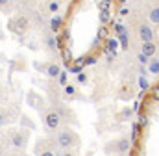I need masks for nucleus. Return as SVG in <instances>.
<instances>
[{
  "label": "nucleus",
  "instance_id": "aec40b11",
  "mask_svg": "<svg viewBox=\"0 0 159 156\" xmlns=\"http://www.w3.org/2000/svg\"><path fill=\"white\" fill-rule=\"evenodd\" d=\"M57 43H59V39H57V37H48V39H46V45H48L50 48H56V45H57Z\"/></svg>",
  "mask_w": 159,
  "mask_h": 156
},
{
  "label": "nucleus",
  "instance_id": "6e6552de",
  "mask_svg": "<svg viewBox=\"0 0 159 156\" xmlns=\"http://www.w3.org/2000/svg\"><path fill=\"white\" fill-rule=\"evenodd\" d=\"M50 26H52V32H54V34H56V32H59V28H61V17L54 15V17H52V21H50Z\"/></svg>",
  "mask_w": 159,
  "mask_h": 156
},
{
  "label": "nucleus",
  "instance_id": "f257e3e1",
  "mask_svg": "<svg viewBox=\"0 0 159 156\" xmlns=\"http://www.w3.org/2000/svg\"><path fill=\"white\" fill-rule=\"evenodd\" d=\"M57 143H59V147H63V149H70V147H74V145H78V136H76V132H72V130H61L59 134H57Z\"/></svg>",
  "mask_w": 159,
  "mask_h": 156
},
{
  "label": "nucleus",
  "instance_id": "a211bd4d",
  "mask_svg": "<svg viewBox=\"0 0 159 156\" xmlns=\"http://www.w3.org/2000/svg\"><path fill=\"white\" fill-rule=\"evenodd\" d=\"M139 128H141V126H139L137 123H133V128H131V141L139 138Z\"/></svg>",
  "mask_w": 159,
  "mask_h": 156
},
{
  "label": "nucleus",
  "instance_id": "412c9836",
  "mask_svg": "<svg viewBox=\"0 0 159 156\" xmlns=\"http://www.w3.org/2000/svg\"><path fill=\"white\" fill-rule=\"evenodd\" d=\"M76 80H78L80 84H83V85H85L89 78H87V75H85V73H80V75H76Z\"/></svg>",
  "mask_w": 159,
  "mask_h": 156
},
{
  "label": "nucleus",
  "instance_id": "f704fd0d",
  "mask_svg": "<svg viewBox=\"0 0 159 156\" xmlns=\"http://www.w3.org/2000/svg\"><path fill=\"white\" fill-rule=\"evenodd\" d=\"M157 60H159V52H157Z\"/></svg>",
  "mask_w": 159,
  "mask_h": 156
},
{
  "label": "nucleus",
  "instance_id": "f03ea898",
  "mask_svg": "<svg viewBox=\"0 0 159 156\" xmlns=\"http://www.w3.org/2000/svg\"><path fill=\"white\" fill-rule=\"evenodd\" d=\"M137 32H139V37H141V41H143V43H152V41H154L156 32H154V28H152L150 24H146V22L139 24Z\"/></svg>",
  "mask_w": 159,
  "mask_h": 156
},
{
  "label": "nucleus",
  "instance_id": "473e14b6",
  "mask_svg": "<svg viewBox=\"0 0 159 156\" xmlns=\"http://www.w3.org/2000/svg\"><path fill=\"white\" fill-rule=\"evenodd\" d=\"M61 156H74V154H72V153H63Z\"/></svg>",
  "mask_w": 159,
  "mask_h": 156
},
{
  "label": "nucleus",
  "instance_id": "c85d7f7f",
  "mask_svg": "<svg viewBox=\"0 0 159 156\" xmlns=\"http://www.w3.org/2000/svg\"><path fill=\"white\" fill-rule=\"evenodd\" d=\"M39 156H56V153H54V151H43Z\"/></svg>",
  "mask_w": 159,
  "mask_h": 156
},
{
  "label": "nucleus",
  "instance_id": "4468645a",
  "mask_svg": "<svg viewBox=\"0 0 159 156\" xmlns=\"http://www.w3.org/2000/svg\"><path fill=\"white\" fill-rule=\"evenodd\" d=\"M148 123H150V121H148V115H144V114H141V115H139L137 124H139L141 128H146V126H148Z\"/></svg>",
  "mask_w": 159,
  "mask_h": 156
},
{
  "label": "nucleus",
  "instance_id": "20e7f679",
  "mask_svg": "<svg viewBox=\"0 0 159 156\" xmlns=\"http://www.w3.org/2000/svg\"><path fill=\"white\" fill-rule=\"evenodd\" d=\"M115 151H117L119 154H126L128 151H131V139H128V138H120L119 141L115 143Z\"/></svg>",
  "mask_w": 159,
  "mask_h": 156
},
{
  "label": "nucleus",
  "instance_id": "7c9ffc66",
  "mask_svg": "<svg viewBox=\"0 0 159 156\" xmlns=\"http://www.w3.org/2000/svg\"><path fill=\"white\" fill-rule=\"evenodd\" d=\"M129 115H131V110H128V108H126V110L122 112V117H129Z\"/></svg>",
  "mask_w": 159,
  "mask_h": 156
},
{
  "label": "nucleus",
  "instance_id": "0eeeda50",
  "mask_svg": "<svg viewBox=\"0 0 159 156\" xmlns=\"http://www.w3.org/2000/svg\"><path fill=\"white\" fill-rule=\"evenodd\" d=\"M117 46H119V41H117V39H107V41H106V52H107V54H113V56H115Z\"/></svg>",
  "mask_w": 159,
  "mask_h": 156
},
{
  "label": "nucleus",
  "instance_id": "c9c22d12",
  "mask_svg": "<svg viewBox=\"0 0 159 156\" xmlns=\"http://www.w3.org/2000/svg\"><path fill=\"white\" fill-rule=\"evenodd\" d=\"M0 143H2V138H0Z\"/></svg>",
  "mask_w": 159,
  "mask_h": 156
},
{
  "label": "nucleus",
  "instance_id": "4be33fe9",
  "mask_svg": "<svg viewBox=\"0 0 159 156\" xmlns=\"http://www.w3.org/2000/svg\"><path fill=\"white\" fill-rule=\"evenodd\" d=\"M120 43H122V48H128V36H126V32L124 34H120Z\"/></svg>",
  "mask_w": 159,
  "mask_h": 156
},
{
  "label": "nucleus",
  "instance_id": "2f4dec72",
  "mask_svg": "<svg viewBox=\"0 0 159 156\" xmlns=\"http://www.w3.org/2000/svg\"><path fill=\"white\" fill-rule=\"evenodd\" d=\"M128 13H129V9H128V7H122V9H120V15H128Z\"/></svg>",
  "mask_w": 159,
  "mask_h": 156
},
{
  "label": "nucleus",
  "instance_id": "f3484780",
  "mask_svg": "<svg viewBox=\"0 0 159 156\" xmlns=\"http://www.w3.org/2000/svg\"><path fill=\"white\" fill-rule=\"evenodd\" d=\"M74 93H76V87H74L72 84H67V85H65V95H69V97H74Z\"/></svg>",
  "mask_w": 159,
  "mask_h": 156
},
{
  "label": "nucleus",
  "instance_id": "423d86ee",
  "mask_svg": "<svg viewBox=\"0 0 159 156\" xmlns=\"http://www.w3.org/2000/svg\"><path fill=\"white\" fill-rule=\"evenodd\" d=\"M148 21H150L152 24H157L159 26V4L152 6V7L148 9Z\"/></svg>",
  "mask_w": 159,
  "mask_h": 156
},
{
  "label": "nucleus",
  "instance_id": "5701e85b",
  "mask_svg": "<svg viewBox=\"0 0 159 156\" xmlns=\"http://www.w3.org/2000/svg\"><path fill=\"white\" fill-rule=\"evenodd\" d=\"M137 60H139V63H141V65H146V63H148V58H146L144 54H141V52L137 54Z\"/></svg>",
  "mask_w": 159,
  "mask_h": 156
},
{
  "label": "nucleus",
  "instance_id": "ddd939ff",
  "mask_svg": "<svg viewBox=\"0 0 159 156\" xmlns=\"http://www.w3.org/2000/svg\"><path fill=\"white\" fill-rule=\"evenodd\" d=\"M15 24H17V34H22V28L26 30V26H28V21H26L24 17H20V19H19Z\"/></svg>",
  "mask_w": 159,
  "mask_h": 156
},
{
  "label": "nucleus",
  "instance_id": "dca6fc26",
  "mask_svg": "<svg viewBox=\"0 0 159 156\" xmlns=\"http://www.w3.org/2000/svg\"><path fill=\"white\" fill-rule=\"evenodd\" d=\"M107 34H109V28L107 26H100V30H98V41L104 37H107Z\"/></svg>",
  "mask_w": 159,
  "mask_h": 156
},
{
  "label": "nucleus",
  "instance_id": "9d476101",
  "mask_svg": "<svg viewBox=\"0 0 159 156\" xmlns=\"http://www.w3.org/2000/svg\"><path fill=\"white\" fill-rule=\"evenodd\" d=\"M11 141H13V145H15V147H22V145L26 143V138H24V136H20V134H13Z\"/></svg>",
  "mask_w": 159,
  "mask_h": 156
},
{
  "label": "nucleus",
  "instance_id": "bb28decb",
  "mask_svg": "<svg viewBox=\"0 0 159 156\" xmlns=\"http://www.w3.org/2000/svg\"><path fill=\"white\" fill-rule=\"evenodd\" d=\"M83 63H87V65H94V63H96V58H94V56H89Z\"/></svg>",
  "mask_w": 159,
  "mask_h": 156
},
{
  "label": "nucleus",
  "instance_id": "1a4fd4ad",
  "mask_svg": "<svg viewBox=\"0 0 159 156\" xmlns=\"http://www.w3.org/2000/svg\"><path fill=\"white\" fill-rule=\"evenodd\" d=\"M59 73H61V69H59L56 63H52V65L46 67V75H48V76H59Z\"/></svg>",
  "mask_w": 159,
  "mask_h": 156
},
{
  "label": "nucleus",
  "instance_id": "f8f14e48",
  "mask_svg": "<svg viewBox=\"0 0 159 156\" xmlns=\"http://www.w3.org/2000/svg\"><path fill=\"white\" fill-rule=\"evenodd\" d=\"M148 71H150L152 75H159V60L148 61Z\"/></svg>",
  "mask_w": 159,
  "mask_h": 156
},
{
  "label": "nucleus",
  "instance_id": "cd10ccee",
  "mask_svg": "<svg viewBox=\"0 0 159 156\" xmlns=\"http://www.w3.org/2000/svg\"><path fill=\"white\" fill-rule=\"evenodd\" d=\"M70 71H72V73H76V75H80V73H81V65H80V63H78V65H74Z\"/></svg>",
  "mask_w": 159,
  "mask_h": 156
},
{
  "label": "nucleus",
  "instance_id": "b1692460",
  "mask_svg": "<svg viewBox=\"0 0 159 156\" xmlns=\"http://www.w3.org/2000/svg\"><path fill=\"white\" fill-rule=\"evenodd\" d=\"M48 9H50L52 13H56V11L59 9V4H57V2H50V4H48Z\"/></svg>",
  "mask_w": 159,
  "mask_h": 156
},
{
  "label": "nucleus",
  "instance_id": "2eb2a0df",
  "mask_svg": "<svg viewBox=\"0 0 159 156\" xmlns=\"http://www.w3.org/2000/svg\"><path fill=\"white\" fill-rule=\"evenodd\" d=\"M109 7H111V2H109V0L98 2V11H109Z\"/></svg>",
  "mask_w": 159,
  "mask_h": 156
},
{
  "label": "nucleus",
  "instance_id": "393cba45",
  "mask_svg": "<svg viewBox=\"0 0 159 156\" xmlns=\"http://www.w3.org/2000/svg\"><path fill=\"white\" fill-rule=\"evenodd\" d=\"M152 99H154V100H157V102H159V85H156V87L152 89Z\"/></svg>",
  "mask_w": 159,
  "mask_h": 156
},
{
  "label": "nucleus",
  "instance_id": "c756f323",
  "mask_svg": "<svg viewBox=\"0 0 159 156\" xmlns=\"http://www.w3.org/2000/svg\"><path fill=\"white\" fill-rule=\"evenodd\" d=\"M4 123H6V114H4V112H0V126H2Z\"/></svg>",
  "mask_w": 159,
  "mask_h": 156
},
{
  "label": "nucleus",
  "instance_id": "7ed1b4c3",
  "mask_svg": "<svg viewBox=\"0 0 159 156\" xmlns=\"http://www.w3.org/2000/svg\"><path fill=\"white\" fill-rule=\"evenodd\" d=\"M44 124L48 126V128H57L59 124H61V115H59V112H48L46 115H44Z\"/></svg>",
  "mask_w": 159,
  "mask_h": 156
},
{
  "label": "nucleus",
  "instance_id": "39448f33",
  "mask_svg": "<svg viewBox=\"0 0 159 156\" xmlns=\"http://www.w3.org/2000/svg\"><path fill=\"white\" fill-rule=\"evenodd\" d=\"M141 54H144L148 60L152 58V56H156L157 54V45L152 41V43H143V46H141Z\"/></svg>",
  "mask_w": 159,
  "mask_h": 156
},
{
  "label": "nucleus",
  "instance_id": "6ab92c4d",
  "mask_svg": "<svg viewBox=\"0 0 159 156\" xmlns=\"http://www.w3.org/2000/svg\"><path fill=\"white\" fill-rule=\"evenodd\" d=\"M139 85H141V89H143V93L148 89V80L144 76H139Z\"/></svg>",
  "mask_w": 159,
  "mask_h": 156
},
{
  "label": "nucleus",
  "instance_id": "72a5a7b5",
  "mask_svg": "<svg viewBox=\"0 0 159 156\" xmlns=\"http://www.w3.org/2000/svg\"><path fill=\"white\" fill-rule=\"evenodd\" d=\"M157 37H159V28H157Z\"/></svg>",
  "mask_w": 159,
  "mask_h": 156
},
{
  "label": "nucleus",
  "instance_id": "a878e982",
  "mask_svg": "<svg viewBox=\"0 0 159 156\" xmlns=\"http://www.w3.org/2000/svg\"><path fill=\"white\" fill-rule=\"evenodd\" d=\"M67 76H69L67 73H59V84L61 85H67Z\"/></svg>",
  "mask_w": 159,
  "mask_h": 156
},
{
  "label": "nucleus",
  "instance_id": "9b49d317",
  "mask_svg": "<svg viewBox=\"0 0 159 156\" xmlns=\"http://www.w3.org/2000/svg\"><path fill=\"white\" fill-rule=\"evenodd\" d=\"M98 17H100L102 26H106V24L111 21V11H100V13H98Z\"/></svg>",
  "mask_w": 159,
  "mask_h": 156
}]
</instances>
